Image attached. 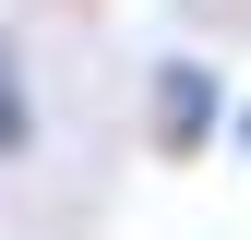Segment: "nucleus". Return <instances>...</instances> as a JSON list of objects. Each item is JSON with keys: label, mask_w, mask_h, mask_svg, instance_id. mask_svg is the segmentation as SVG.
Returning a JSON list of instances; mask_svg holds the SVG:
<instances>
[{"label": "nucleus", "mask_w": 251, "mask_h": 240, "mask_svg": "<svg viewBox=\"0 0 251 240\" xmlns=\"http://www.w3.org/2000/svg\"><path fill=\"white\" fill-rule=\"evenodd\" d=\"M203 132H215V72L203 60H155V144L203 156Z\"/></svg>", "instance_id": "f257e3e1"}, {"label": "nucleus", "mask_w": 251, "mask_h": 240, "mask_svg": "<svg viewBox=\"0 0 251 240\" xmlns=\"http://www.w3.org/2000/svg\"><path fill=\"white\" fill-rule=\"evenodd\" d=\"M36 144V72H24V48L0 36V156H24Z\"/></svg>", "instance_id": "f03ea898"}]
</instances>
